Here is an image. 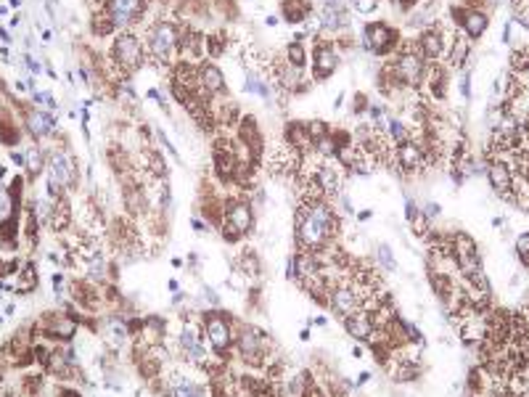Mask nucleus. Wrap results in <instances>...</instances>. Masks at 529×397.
<instances>
[{
    "label": "nucleus",
    "mask_w": 529,
    "mask_h": 397,
    "mask_svg": "<svg viewBox=\"0 0 529 397\" xmlns=\"http://www.w3.org/2000/svg\"><path fill=\"white\" fill-rule=\"evenodd\" d=\"M339 233V215L333 212L329 198H302L297 220H294V236L299 251H323Z\"/></svg>",
    "instance_id": "f257e3e1"
},
{
    "label": "nucleus",
    "mask_w": 529,
    "mask_h": 397,
    "mask_svg": "<svg viewBox=\"0 0 529 397\" xmlns=\"http://www.w3.org/2000/svg\"><path fill=\"white\" fill-rule=\"evenodd\" d=\"M233 344H236L238 357L249 366H264L270 352H273V342L267 339V334H262L257 326H249V323L238 326Z\"/></svg>",
    "instance_id": "f03ea898"
},
{
    "label": "nucleus",
    "mask_w": 529,
    "mask_h": 397,
    "mask_svg": "<svg viewBox=\"0 0 529 397\" xmlns=\"http://www.w3.org/2000/svg\"><path fill=\"white\" fill-rule=\"evenodd\" d=\"M111 59L119 66V72L135 75L145 61L143 40L138 38L135 32H130V29H122L114 38V42H111Z\"/></svg>",
    "instance_id": "7ed1b4c3"
},
{
    "label": "nucleus",
    "mask_w": 529,
    "mask_h": 397,
    "mask_svg": "<svg viewBox=\"0 0 529 397\" xmlns=\"http://www.w3.org/2000/svg\"><path fill=\"white\" fill-rule=\"evenodd\" d=\"M201 323H204V334L210 339L212 350L223 357L228 355L233 347V339H236L233 318L228 313H220V310H207V313H201Z\"/></svg>",
    "instance_id": "20e7f679"
},
{
    "label": "nucleus",
    "mask_w": 529,
    "mask_h": 397,
    "mask_svg": "<svg viewBox=\"0 0 529 397\" xmlns=\"http://www.w3.org/2000/svg\"><path fill=\"white\" fill-rule=\"evenodd\" d=\"M389 75L402 85V88H421V82L426 79V61L421 59V53L413 48H402L395 56V61L386 64Z\"/></svg>",
    "instance_id": "39448f33"
},
{
    "label": "nucleus",
    "mask_w": 529,
    "mask_h": 397,
    "mask_svg": "<svg viewBox=\"0 0 529 397\" xmlns=\"http://www.w3.org/2000/svg\"><path fill=\"white\" fill-rule=\"evenodd\" d=\"M254 228V210L246 198H230L225 201L223 210V223H220V233L228 241H238L241 236H246Z\"/></svg>",
    "instance_id": "423d86ee"
},
{
    "label": "nucleus",
    "mask_w": 529,
    "mask_h": 397,
    "mask_svg": "<svg viewBox=\"0 0 529 397\" xmlns=\"http://www.w3.org/2000/svg\"><path fill=\"white\" fill-rule=\"evenodd\" d=\"M180 48V29L172 22H157L148 29V53L159 64H170Z\"/></svg>",
    "instance_id": "0eeeda50"
},
{
    "label": "nucleus",
    "mask_w": 529,
    "mask_h": 397,
    "mask_svg": "<svg viewBox=\"0 0 529 397\" xmlns=\"http://www.w3.org/2000/svg\"><path fill=\"white\" fill-rule=\"evenodd\" d=\"M77 185V164L72 162L69 154H53L51 170H48V194L53 198L64 196L66 188Z\"/></svg>",
    "instance_id": "6e6552de"
},
{
    "label": "nucleus",
    "mask_w": 529,
    "mask_h": 397,
    "mask_svg": "<svg viewBox=\"0 0 529 397\" xmlns=\"http://www.w3.org/2000/svg\"><path fill=\"white\" fill-rule=\"evenodd\" d=\"M400 42V32L395 26L384 24V22H370L363 26V48L373 56H386L392 53Z\"/></svg>",
    "instance_id": "1a4fd4ad"
},
{
    "label": "nucleus",
    "mask_w": 529,
    "mask_h": 397,
    "mask_svg": "<svg viewBox=\"0 0 529 397\" xmlns=\"http://www.w3.org/2000/svg\"><path fill=\"white\" fill-rule=\"evenodd\" d=\"M241 159H246V157H241V148L236 146V141H230V138L214 141V175H217L220 180H236Z\"/></svg>",
    "instance_id": "9d476101"
},
{
    "label": "nucleus",
    "mask_w": 529,
    "mask_h": 397,
    "mask_svg": "<svg viewBox=\"0 0 529 397\" xmlns=\"http://www.w3.org/2000/svg\"><path fill=\"white\" fill-rule=\"evenodd\" d=\"M177 350H180V355L188 360V363H194V366H207V347L201 342V334L194 323H185L183 329L177 331Z\"/></svg>",
    "instance_id": "9b49d317"
},
{
    "label": "nucleus",
    "mask_w": 529,
    "mask_h": 397,
    "mask_svg": "<svg viewBox=\"0 0 529 397\" xmlns=\"http://www.w3.org/2000/svg\"><path fill=\"white\" fill-rule=\"evenodd\" d=\"M339 69V51H336V42H331L326 38H317L315 51H313V77L329 79L333 72Z\"/></svg>",
    "instance_id": "f8f14e48"
},
{
    "label": "nucleus",
    "mask_w": 529,
    "mask_h": 397,
    "mask_svg": "<svg viewBox=\"0 0 529 397\" xmlns=\"http://www.w3.org/2000/svg\"><path fill=\"white\" fill-rule=\"evenodd\" d=\"M395 162L402 172H421L426 164H432V157L426 154L423 143L410 138L405 143L395 146Z\"/></svg>",
    "instance_id": "ddd939ff"
},
{
    "label": "nucleus",
    "mask_w": 529,
    "mask_h": 397,
    "mask_svg": "<svg viewBox=\"0 0 529 397\" xmlns=\"http://www.w3.org/2000/svg\"><path fill=\"white\" fill-rule=\"evenodd\" d=\"M450 16H452V22L461 26L463 35L468 40H479L484 32H487V13L484 11H476V8H466V6H452L450 8Z\"/></svg>",
    "instance_id": "4468645a"
},
{
    "label": "nucleus",
    "mask_w": 529,
    "mask_h": 397,
    "mask_svg": "<svg viewBox=\"0 0 529 397\" xmlns=\"http://www.w3.org/2000/svg\"><path fill=\"white\" fill-rule=\"evenodd\" d=\"M416 51L421 53V59L426 64H436L445 51H448V45H445V35H442V29L434 24H429L423 29L418 40H416Z\"/></svg>",
    "instance_id": "2eb2a0df"
},
{
    "label": "nucleus",
    "mask_w": 529,
    "mask_h": 397,
    "mask_svg": "<svg viewBox=\"0 0 529 397\" xmlns=\"http://www.w3.org/2000/svg\"><path fill=\"white\" fill-rule=\"evenodd\" d=\"M487 178H489V185H492L500 196H505L511 201V194H514V167H511V162L503 157H489Z\"/></svg>",
    "instance_id": "dca6fc26"
},
{
    "label": "nucleus",
    "mask_w": 529,
    "mask_h": 397,
    "mask_svg": "<svg viewBox=\"0 0 529 397\" xmlns=\"http://www.w3.org/2000/svg\"><path fill=\"white\" fill-rule=\"evenodd\" d=\"M145 8V0H106V11L117 29L135 24Z\"/></svg>",
    "instance_id": "f3484780"
},
{
    "label": "nucleus",
    "mask_w": 529,
    "mask_h": 397,
    "mask_svg": "<svg viewBox=\"0 0 529 397\" xmlns=\"http://www.w3.org/2000/svg\"><path fill=\"white\" fill-rule=\"evenodd\" d=\"M342 323H344V331L352 336V339H357V342H370L373 336H376V320H373V316H370V310H357V313H352V316H347L342 318Z\"/></svg>",
    "instance_id": "a211bd4d"
},
{
    "label": "nucleus",
    "mask_w": 529,
    "mask_h": 397,
    "mask_svg": "<svg viewBox=\"0 0 529 397\" xmlns=\"http://www.w3.org/2000/svg\"><path fill=\"white\" fill-rule=\"evenodd\" d=\"M238 143L246 148V154H249L251 159H257L262 154L264 141H262V132H260V125L254 122V117L238 119Z\"/></svg>",
    "instance_id": "6ab92c4d"
},
{
    "label": "nucleus",
    "mask_w": 529,
    "mask_h": 397,
    "mask_svg": "<svg viewBox=\"0 0 529 397\" xmlns=\"http://www.w3.org/2000/svg\"><path fill=\"white\" fill-rule=\"evenodd\" d=\"M198 88L207 93L210 98L212 95H225V93H228L223 72H220L214 64H201L198 66Z\"/></svg>",
    "instance_id": "aec40b11"
},
{
    "label": "nucleus",
    "mask_w": 529,
    "mask_h": 397,
    "mask_svg": "<svg viewBox=\"0 0 529 397\" xmlns=\"http://www.w3.org/2000/svg\"><path fill=\"white\" fill-rule=\"evenodd\" d=\"M48 320V326H45V334L56 339V342H69V339H74V334H77V320L72 316H45Z\"/></svg>",
    "instance_id": "412c9836"
},
{
    "label": "nucleus",
    "mask_w": 529,
    "mask_h": 397,
    "mask_svg": "<svg viewBox=\"0 0 529 397\" xmlns=\"http://www.w3.org/2000/svg\"><path fill=\"white\" fill-rule=\"evenodd\" d=\"M286 146H291L302 157L315 151V146L310 141V132H307V122H289L286 125Z\"/></svg>",
    "instance_id": "4be33fe9"
},
{
    "label": "nucleus",
    "mask_w": 529,
    "mask_h": 397,
    "mask_svg": "<svg viewBox=\"0 0 529 397\" xmlns=\"http://www.w3.org/2000/svg\"><path fill=\"white\" fill-rule=\"evenodd\" d=\"M164 395L167 397H207V389L198 387L196 382L185 379L180 373H172V379L164 387Z\"/></svg>",
    "instance_id": "5701e85b"
},
{
    "label": "nucleus",
    "mask_w": 529,
    "mask_h": 397,
    "mask_svg": "<svg viewBox=\"0 0 529 397\" xmlns=\"http://www.w3.org/2000/svg\"><path fill=\"white\" fill-rule=\"evenodd\" d=\"M26 127H29V132H32L35 138H45V135L56 127V114L42 111V109H35V111H29V117H26Z\"/></svg>",
    "instance_id": "b1692460"
},
{
    "label": "nucleus",
    "mask_w": 529,
    "mask_h": 397,
    "mask_svg": "<svg viewBox=\"0 0 529 397\" xmlns=\"http://www.w3.org/2000/svg\"><path fill=\"white\" fill-rule=\"evenodd\" d=\"M426 79H429V91H432V95H434L436 101H442L445 93H448V79H450L448 69L439 64H429V69H426Z\"/></svg>",
    "instance_id": "393cba45"
},
{
    "label": "nucleus",
    "mask_w": 529,
    "mask_h": 397,
    "mask_svg": "<svg viewBox=\"0 0 529 397\" xmlns=\"http://www.w3.org/2000/svg\"><path fill=\"white\" fill-rule=\"evenodd\" d=\"M281 13L289 24H302L310 16V0H283L281 3Z\"/></svg>",
    "instance_id": "a878e982"
},
{
    "label": "nucleus",
    "mask_w": 529,
    "mask_h": 397,
    "mask_svg": "<svg viewBox=\"0 0 529 397\" xmlns=\"http://www.w3.org/2000/svg\"><path fill=\"white\" fill-rule=\"evenodd\" d=\"M106 336H109V342L111 347H117L122 350L127 339H130V329H127V320H122V318H109V323H106Z\"/></svg>",
    "instance_id": "bb28decb"
},
{
    "label": "nucleus",
    "mask_w": 529,
    "mask_h": 397,
    "mask_svg": "<svg viewBox=\"0 0 529 397\" xmlns=\"http://www.w3.org/2000/svg\"><path fill=\"white\" fill-rule=\"evenodd\" d=\"M180 51H185L191 59H198L204 53V38L198 29H180Z\"/></svg>",
    "instance_id": "cd10ccee"
},
{
    "label": "nucleus",
    "mask_w": 529,
    "mask_h": 397,
    "mask_svg": "<svg viewBox=\"0 0 529 397\" xmlns=\"http://www.w3.org/2000/svg\"><path fill=\"white\" fill-rule=\"evenodd\" d=\"M448 64L450 66H463L466 56H468V38L466 35H455V40L450 42L448 48Z\"/></svg>",
    "instance_id": "c85d7f7f"
},
{
    "label": "nucleus",
    "mask_w": 529,
    "mask_h": 397,
    "mask_svg": "<svg viewBox=\"0 0 529 397\" xmlns=\"http://www.w3.org/2000/svg\"><path fill=\"white\" fill-rule=\"evenodd\" d=\"M286 64H291L294 69H302V66L307 64V48H304L299 40L286 45Z\"/></svg>",
    "instance_id": "c756f323"
},
{
    "label": "nucleus",
    "mask_w": 529,
    "mask_h": 397,
    "mask_svg": "<svg viewBox=\"0 0 529 397\" xmlns=\"http://www.w3.org/2000/svg\"><path fill=\"white\" fill-rule=\"evenodd\" d=\"M90 26H93V32H95V35H109L111 29H117V26H114V22H111V16H109V11H106V8H98V11L93 13V22H90Z\"/></svg>",
    "instance_id": "7c9ffc66"
},
{
    "label": "nucleus",
    "mask_w": 529,
    "mask_h": 397,
    "mask_svg": "<svg viewBox=\"0 0 529 397\" xmlns=\"http://www.w3.org/2000/svg\"><path fill=\"white\" fill-rule=\"evenodd\" d=\"M307 132H310V141H313V146H317L320 141H326V138L331 135L329 125H326L323 119H310V122H307Z\"/></svg>",
    "instance_id": "2f4dec72"
},
{
    "label": "nucleus",
    "mask_w": 529,
    "mask_h": 397,
    "mask_svg": "<svg viewBox=\"0 0 529 397\" xmlns=\"http://www.w3.org/2000/svg\"><path fill=\"white\" fill-rule=\"evenodd\" d=\"M376 263L381 265L384 270H397L395 251H392L389 244H379V247H376Z\"/></svg>",
    "instance_id": "473e14b6"
},
{
    "label": "nucleus",
    "mask_w": 529,
    "mask_h": 397,
    "mask_svg": "<svg viewBox=\"0 0 529 397\" xmlns=\"http://www.w3.org/2000/svg\"><path fill=\"white\" fill-rule=\"evenodd\" d=\"M24 164H26V172H29V178H35V175H40V172H42V151H40L38 146H32V148L26 151Z\"/></svg>",
    "instance_id": "72a5a7b5"
},
{
    "label": "nucleus",
    "mask_w": 529,
    "mask_h": 397,
    "mask_svg": "<svg viewBox=\"0 0 529 397\" xmlns=\"http://www.w3.org/2000/svg\"><path fill=\"white\" fill-rule=\"evenodd\" d=\"M204 51H210L212 59H217V56H223L225 53V38L217 32V35H210V38L204 40Z\"/></svg>",
    "instance_id": "f704fd0d"
},
{
    "label": "nucleus",
    "mask_w": 529,
    "mask_h": 397,
    "mask_svg": "<svg viewBox=\"0 0 529 397\" xmlns=\"http://www.w3.org/2000/svg\"><path fill=\"white\" fill-rule=\"evenodd\" d=\"M349 6L355 8L357 13H363V16H368L379 8V0H349Z\"/></svg>",
    "instance_id": "c9c22d12"
},
{
    "label": "nucleus",
    "mask_w": 529,
    "mask_h": 397,
    "mask_svg": "<svg viewBox=\"0 0 529 397\" xmlns=\"http://www.w3.org/2000/svg\"><path fill=\"white\" fill-rule=\"evenodd\" d=\"M516 254L524 260V265L529 267V231L516 238Z\"/></svg>",
    "instance_id": "e433bc0d"
},
{
    "label": "nucleus",
    "mask_w": 529,
    "mask_h": 397,
    "mask_svg": "<svg viewBox=\"0 0 529 397\" xmlns=\"http://www.w3.org/2000/svg\"><path fill=\"white\" fill-rule=\"evenodd\" d=\"M423 217H426V220H429V223H434V220H436V217H439V215H442V210H439V204H434V201H429V204H423Z\"/></svg>",
    "instance_id": "4c0bfd02"
},
{
    "label": "nucleus",
    "mask_w": 529,
    "mask_h": 397,
    "mask_svg": "<svg viewBox=\"0 0 529 397\" xmlns=\"http://www.w3.org/2000/svg\"><path fill=\"white\" fill-rule=\"evenodd\" d=\"M8 215H11V198L0 194V220H8Z\"/></svg>",
    "instance_id": "58836bf2"
},
{
    "label": "nucleus",
    "mask_w": 529,
    "mask_h": 397,
    "mask_svg": "<svg viewBox=\"0 0 529 397\" xmlns=\"http://www.w3.org/2000/svg\"><path fill=\"white\" fill-rule=\"evenodd\" d=\"M286 278L297 283V263H294V254H291L289 260H286Z\"/></svg>",
    "instance_id": "ea45409f"
},
{
    "label": "nucleus",
    "mask_w": 529,
    "mask_h": 397,
    "mask_svg": "<svg viewBox=\"0 0 529 397\" xmlns=\"http://www.w3.org/2000/svg\"><path fill=\"white\" fill-rule=\"evenodd\" d=\"M370 104V101H368V98H365V95H357V101H355V111H357V114H363V109H365V106H368Z\"/></svg>",
    "instance_id": "a19ab883"
},
{
    "label": "nucleus",
    "mask_w": 529,
    "mask_h": 397,
    "mask_svg": "<svg viewBox=\"0 0 529 397\" xmlns=\"http://www.w3.org/2000/svg\"><path fill=\"white\" fill-rule=\"evenodd\" d=\"M58 397H82L77 389H58Z\"/></svg>",
    "instance_id": "79ce46f5"
},
{
    "label": "nucleus",
    "mask_w": 529,
    "mask_h": 397,
    "mask_svg": "<svg viewBox=\"0 0 529 397\" xmlns=\"http://www.w3.org/2000/svg\"><path fill=\"white\" fill-rule=\"evenodd\" d=\"M466 3H468L466 8H476V11H482V3H484V0H466Z\"/></svg>",
    "instance_id": "37998d69"
},
{
    "label": "nucleus",
    "mask_w": 529,
    "mask_h": 397,
    "mask_svg": "<svg viewBox=\"0 0 529 397\" xmlns=\"http://www.w3.org/2000/svg\"><path fill=\"white\" fill-rule=\"evenodd\" d=\"M370 217H373V212H368V210H363L360 215H357V220H360V223H365V220H370Z\"/></svg>",
    "instance_id": "c03bdc74"
},
{
    "label": "nucleus",
    "mask_w": 529,
    "mask_h": 397,
    "mask_svg": "<svg viewBox=\"0 0 529 397\" xmlns=\"http://www.w3.org/2000/svg\"><path fill=\"white\" fill-rule=\"evenodd\" d=\"M191 225H194V231H198V233H204V231H207V223H201V220H194Z\"/></svg>",
    "instance_id": "a18cd8bd"
},
{
    "label": "nucleus",
    "mask_w": 529,
    "mask_h": 397,
    "mask_svg": "<svg viewBox=\"0 0 529 397\" xmlns=\"http://www.w3.org/2000/svg\"><path fill=\"white\" fill-rule=\"evenodd\" d=\"M170 265H172V267H175V270H180V267H183L185 263H183V260H180V257H172V263H170Z\"/></svg>",
    "instance_id": "49530a36"
},
{
    "label": "nucleus",
    "mask_w": 529,
    "mask_h": 397,
    "mask_svg": "<svg viewBox=\"0 0 529 397\" xmlns=\"http://www.w3.org/2000/svg\"><path fill=\"white\" fill-rule=\"evenodd\" d=\"M368 379H370V373H368V371H363V373L357 376V384H365V382H368Z\"/></svg>",
    "instance_id": "de8ad7c7"
},
{
    "label": "nucleus",
    "mask_w": 529,
    "mask_h": 397,
    "mask_svg": "<svg viewBox=\"0 0 529 397\" xmlns=\"http://www.w3.org/2000/svg\"><path fill=\"white\" fill-rule=\"evenodd\" d=\"M167 283H170V291H172V294H177V289H180V283H177L175 278H172V281H167Z\"/></svg>",
    "instance_id": "09e8293b"
},
{
    "label": "nucleus",
    "mask_w": 529,
    "mask_h": 397,
    "mask_svg": "<svg viewBox=\"0 0 529 397\" xmlns=\"http://www.w3.org/2000/svg\"><path fill=\"white\" fill-rule=\"evenodd\" d=\"M299 339H302V342H310V329H302V331H299Z\"/></svg>",
    "instance_id": "8fccbe9b"
},
{
    "label": "nucleus",
    "mask_w": 529,
    "mask_h": 397,
    "mask_svg": "<svg viewBox=\"0 0 529 397\" xmlns=\"http://www.w3.org/2000/svg\"><path fill=\"white\" fill-rule=\"evenodd\" d=\"M0 397H11V395H0Z\"/></svg>",
    "instance_id": "3c124183"
}]
</instances>
